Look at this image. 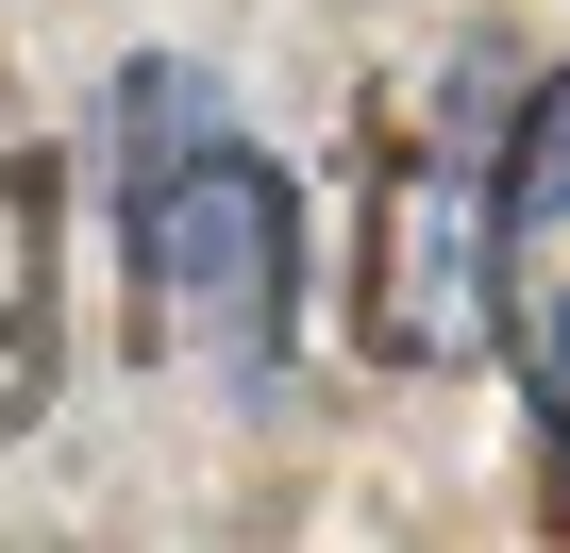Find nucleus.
Returning <instances> with one entry per match:
<instances>
[{"instance_id":"2","label":"nucleus","mask_w":570,"mask_h":553,"mask_svg":"<svg viewBox=\"0 0 570 553\" xmlns=\"http://www.w3.org/2000/svg\"><path fill=\"white\" fill-rule=\"evenodd\" d=\"M353 336L386 369H453V353L503 336V118L487 101L370 185V303H353Z\"/></svg>"},{"instance_id":"1","label":"nucleus","mask_w":570,"mask_h":553,"mask_svg":"<svg viewBox=\"0 0 570 553\" xmlns=\"http://www.w3.org/2000/svg\"><path fill=\"white\" fill-rule=\"evenodd\" d=\"M118 235H135V286H151V336L168 353H218L235 386L285 369V319H303V218H285V168L185 85V68H135L118 85Z\"/></svg>"},{"instance_id":"3","label":"nucleus","mask_w":570,"mask_h":553,"mask_svg":"<svg viewBox=\"0 0 570 553\" xmlns=\"http://www.w3.org/2000/svg\"><path fill=\"white\" fill-rule=\"evenodd\" d=\"M35 369H51V168L0 151V436L35 419Z\"/></svg>"}]
</instances>
